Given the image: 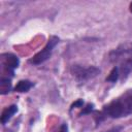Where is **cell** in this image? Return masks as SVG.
Here are the masks:
<instances>
[{"label": "cell", "mask_w": 132, "mask_h": 132, "mask_svg": "<svg viewBox=\"0 0 132 132\" xmlns=\"http://www.w3.org/2000/svg\"><path fill=\"white\" fill-rule=\"evenodd\" d=\"M119 68L118 67H113L109 73V75L106 77V81H111V82H116L119 78Z\"/></svg>", "instance_id": "cell-10"}, {"label": "cell", "mask_w": 132, "mask_h": 132, "mask_svg": "<svg viewBox=\"0 0 132 132\" xmlns=\"http://www.w3.org/2000/svg\"><path fill=\"white\" fill-rule=\"evenodd\" d=\"M82 105H84V100H82V99H78V100H76L75 102H73V103L71 104L70 110L73 109L74 107H82Z\"/></svg>", "instance_id": "cell-12"}, {"label": "cell", "mask_w": 132, "mask_h": 132, "mask_svg": "<svg viewBox=\"0 0 132 132\" xmlns=\"http://www.w3.org/2000/svg\"><path fill=\"white\" fill-rule=\"evenodd\" d=\"M132 70V56H130L129 58H127L123 63H122V66H121V74H122V78L125 79L129 73L131 72Z\"/></svg>", "instance_id": "cell-7"}, {"label": "cell", "mask_w": 132, "mask_h": 132, "mask_svg": "<svg viewBox=\"0 0 132 132\" xmlns=\"http://www.w3.org/2000/svg\"><path fill=\"white\" fill-rule=\"evenodd\" d=\"M93 107H94V105L91 104V103H89L86 107H84V109H82V111L79 113V116H84V114H87V113H91V111L93 110Z\"/></svg>", "instance_id": "cell-11"}, {"label": "cell", "mask_w": 132, "mask_h": 132, "mask_svg": "<svg viewBox=\"0 0 132 132\" xmlns=\"http://www.w3.org/2000/svg\"><path fill=\"white\" fill-rule=\"evenodd\" d=\"M11 90V82L10 79L2 77L0 80V94L5 95Z\"/></svg>", "instance_id": "cell-9"}, {"label": "cell", "mask_w": 132, "mask_h": 132, "mask_svg": "<svg viewBox=\"0 0 132 132\" xmlns=\"http://www.w3.org/2000/svg\"><path fill=\"white\" fill-rule=\"evenodd\" d=\"M122 129L123 128L121 126H117V127H113V128H111V129H109L107 131H103V132H121Z\"/></svg>", "instance_id": "cell-13"}, {"label": "cell", "mask_w": 132, "mask_h": 132, "mask_svg": "<svg viewBox=\"0 0 132 132\" xmlns=\"http://www.w3.org/2000/svg\"><path fill=\"white\" fill-rule=\"evenodd\" d=\"M58 42H59V38H58V37H56V36H51L50 39H48V41H47V44L44 46V48H43L41 52L37 53V54L29 61V63L34 64V65H39V64L43 63L44 61H46V60L51 57L52 51H53V48L55 47V45H56Z\"/></svg>", "instance_id": "cell-3"}, {"label": "cell", "mask_w": 132, "mask_h": 132, "mask_svg": "<svg viewBox=\"0 0 132 132\" xmlns=\"http://www.w3.org/2000/svg\"><path fill=\"white\" fill-rule=\"evenodd\" d=\"M129 8H130V11L132 12V2L130 3V6H129Z\"/></svg>", "instance_id": "cell-15"}, {"label": "cell", "mask_w": 132, "mask_h": 132, "mask_svg": "<svg viewBox=\"0 0 132 132\" xmlns=\"http://www.w3.org/2000/svg\"><path fill=\"white\" fill-rule=\"evenodd\" d=\"M127 55H132V42H124L117 48L111 51L109 53V61L112 63H117Z\"/></svg>", "instance_id": "cell-4"}, {"label": "cell", "mask_w": 132, "mask_h": 132, "mask_svg": "<svg viewBox=\"0 0 132 132\" xmlns=\"http://www.w3.org/2000/svg\"><path fill=\"white\" fill-rule=\"evenodd\" d=\"M33 86V84L30 81V80H20L18 82V85L15 86L14 88V91L15 92H19V93H24V92H28L31 87Z\"/></svg>", "instance_id": "cell-8"}, {"label": "cell", "mask_w": 132, "mask_h": 132, "mask_svg": "<svg viewBox=\"0 0 132 132\" xmlns=\"http://www.w3.org/2000/svg\"><path fill=\"white\" fill-rule=\"evenodd\" d=\"M18 111V107L16 105H10L8 107H6L3 112H2V116H1V123L2 124H6L8 122V120Z\"/></svg>", "instance_id": "cell-6"}, {"label": "cell", "mask_w": 132, "mask_h": 132, "mask_svg": "<svg viewBox=\"0 0 132 132\" xmlns=\"http://www.w3.org/2000/svg\"><path fill=\"white\" fill-rule=\"evenodd\" d=\"M68 131V128H67V125L66 124H63L59 130V132H67Z\"/></svg>", "instance_id": "cell-14"}, {"label": "cell", "mask_w": 132, "mask_h": 132, "mask_svg": "<svg viewBox=\"0 0 132 132\" xmlns=\"http://www.w3.org/2000/svg\"><path fill=\"white\" fill-rule=\"evenodd\" d=\"M102 113L104 117L113 119L127 117L132 113V90L125 93L122 97L114 99L109 104L105 105Z\"/></svg>", "instance_id": "cell-1"}, {"label": "cell", "mask_w": 132, "mask_h": 132, "mask_svg": "<svg viewBox=\"0 0 132 132\" xmlns=\"http://www.w3.org/2000/svg\"><path fill=\"white\" fill-rule=\"evenodd\" d=\"M2 63H3V66L6 68V71L12 75L13 69L19 66L20 61L16 56L12 54H5V55H2Z\"/></svg>", "instance_id": "cell-5"}, {"label": "cell", "mask_w": 132, "mask_h": 132, "mask_svg": "<svg viewBox=\"0 0 132 132\" xmlns=\"http://www.w3.org/2000/svg\"><path fill=\"white\" fill-rule=\"evenodd\" d=\"M72 75L79 81H85L97 76L100 73V69L95 66L82 67L80 65H73L70 69Z\"/></svg>", "instance_id": "cell-2"}]
</instances>
